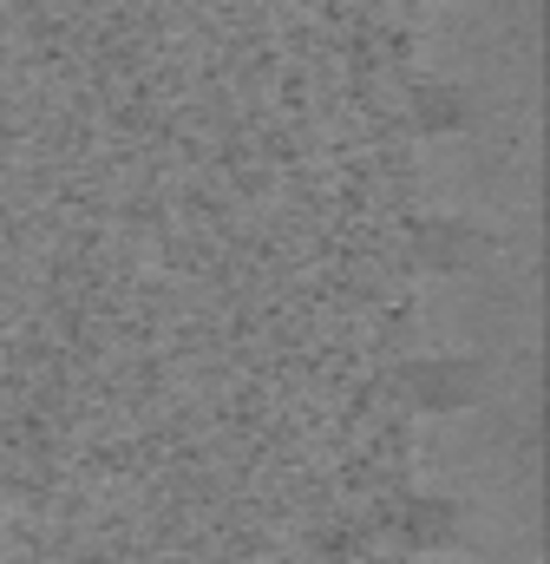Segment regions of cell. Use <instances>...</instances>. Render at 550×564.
Returning a JSON list of instances; mask_svg holds the SVG:
<instances>
[{
    "label": "cell",
    "instance_id": "2",
    "mask_svg": "<svg viewBox=\"0 0 550 564\" xmlns=\"http://www.w3.org/2000/svg\"><path fill=\"white\" fill-rule=\"evenodd\" d=\"M498 250V230L472 217H419L407 230V263L419 276H479Z\"/></svg>",
    "mask_w": 550,
    "mask_h": 564
},
{
    "label": "cell",
    "instance_id": "1",
    "mask_svg": "<svg viewBox=\"0 0 550 564\" xmlns=\"http://www.w3.org/2000/svg\"><path fill=\"white\" fill-rule=\"evenodd\" d=\"M394 394L413 414H439L446 421V414H465V408L485 401V368L472 355H413L394 375Z\"/></svg>",
    "mask_w": 550,
    "mask_h": 564
},
{
    "label": "cell",
    "instance_id": "3",
    "mask_svg": "<svg viewBox=\"0 0 550 564\" xmlns=\"http://www.w3.org/2000/svg\"><path fill=\"white\" fill-rule=\"evenodd\" d=\"M394 539L400 552H459L465 545V506L452 492H407L394 506Z\"/></svg>",
    "mask_w": 550,
    "mask_h": 564
},
{
    "label": "cell",
    "instance_id": "4",
    "mask_svg": "<svg viewBox=\"0 0 550 564\" xmlns=\"http://www.w3.org/2000/svg\"><path fill=\"white\" fill-rule=\"evenodd\" d=\"M407 126L419 132V139H459V132L479 126V93H472L465 79L426 73V79L407 86Z\"/></svg>",
    "mask_w": 550,
    "mask_h": 564
},
{
    "label": "cell",
    "instance_id": "5",
    "mask_svg": "<svg viewBox=\"0 0 550 564\" xmlns=\"http://www.w3.org/2000/svg\"><path fill=\"white\" fill-rule=\"evenodd\" d=\"M439 7H446V0H439Z\"/></svg>",
    "mask_w": 550,
    "mask_h": 564
}]
</instances>
